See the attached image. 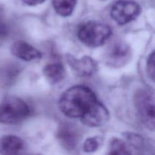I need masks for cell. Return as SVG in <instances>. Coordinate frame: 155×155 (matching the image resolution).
Masks as SVG:
<instances>
[{
	"label": "cell",
	"instance_id": "e0dca14e",
	"mask_svg": "<svg viewBox=\"0 0 155 155\" xmlns=\"http://www.w3.org/2000/svg\"><path fill=\"white\" fill-rule=\"evenodd\" d=\"M154 51H153L148 56L147 61V72L150 78L154 81V73H155V61H154Z\"/></svg>",
	"mask_w": 155,
	"mask_h": 155
},
{
	"label": "cell",
	"instance_id": "7c38bea8",
	"mask_svg": "<svg viewBox=\"0 0 155 155\" xmlns=\"http://www.w3.org/2000/svg\"><path fill=\"white\" fill-rule=\"evenodd\" d=\"M43 74L50 83L56 84L64 78L66 71L62 63L55 62L45 65L43 68Z\"/></svg>",
	"mask_w": 155,
	"mask_h": 155
},
{
	"label": "cell",
	"instance_id": "5bb4252c",
	"mask_svg": "<svg viewBox=\"0 0 155 155\" xmlns=\"http://www.w3.org/2000/svg\"><path fill=\"white\" fill-rule=\"evenodd\" d=\"M124 136L128 142L130 146H131L136 151H143L144 150H146L148 148V145H149V143L142 136L130 133H124Z\"/></svg>",
	"mask_w": 155,
	"mask_h": 155
},
{
	"label": "cell",
	"instance_id": "277c9868",
	"mask_svg": "<svg viewBox=\"0 0 155 155\" xmlns=\"http://www.w3.org/2000/svg\"><path fill=\"white\" fill-rule=\"evenodd\" d=\"M135 104L141 120L148 129L154 130V92L149 88L142 89L135 95Z\"/></svg>",
	"mask_w": 155,
	"mask_h": 155
},
{
	"label": "cell",
	"instance_id": "8fae6325",
	"mask_svg": "<svg viewBox=\"0 0 155 155\" xmlns=\"http://www.w3.org/2000/svg\"><path fill=\"white\" fill-rule=\"evenodd\" d=\"M24 148V142L16 136L7 135L0 139V154L4 155L17 154Z\"/></svg>",
	"mask_w": 155,
	"mask_h": 155
},
{
	"label": "cell",
	"instance_id": "4fadbf2b",
	"mask_svg": "<svg viewBox=\"0 0 155 155\" xmlns=\"http://www.w3.org/2000/svg\"><path fill=\"white\" fill-rule=\"evenodd\" d=\"M77 0H53L52 5L58 15L61 17H69L72 15Z\"/></svg>",
	"mask_w": 155,
	"mask_h": 155
},
{
	"label": "cell",
	"instance_id": "5b68a950",
	"mask_svg": "<svg viewBox=\"0 0 155 155\" xmlns=\"http://www.w3.org/2000/svg\"><path fill=\"white\" fill-rule=\"evenodd\" d=\"M132 59V50L130 45L123 40H114L108 45L104 53L107 65L114 68L125 66Z\"/></svg>",
	"mask_w": 155,
	"mask_h": 155
},
{
	"label": "cell",
	"instance_id": "8992f818",
	"mask_svg": "<svg viewBox=\"0 0 155 155\" xmlns=\"http://www.w3.org/2000/svg\"><path fill=\"white\" fill-rule=\"evenodd\" d=\"M141 7L132 0H118L114 3L110 10L112 19L120 25H124L138 18Z\"/></svg>",
	"mask_w": 155,
	"mask_h": 155
},
{
	"label": "cell",
	"instance_id": "d6986e66",
	"mask_svg": "<svg viewBox=\"0 0 155 155\" xmlns=\"http://www.w3.org/2000/svg\"><path fill=\"white\" fill-rule=\"evenodd\" d=\"M25 4H27V5L30 6H34L37 5L42 4L43 3L45 0H22Z\"/></svg>",
	"mask_w": 155,
	"mask_h": 155
},
{
	"label": "cell",
	"instance_id": "2e32d148",
	"mask_svg": "<svg viewBox=\"0 0 155 155\" xmlns=\"http://www.w3.org/2000/svg\"><path fill=\"white\" fill-rule=\"evenodd\" d=\"M100 145L99 140L97 137L89 138L83 143V150L85 152H94L98 148Z\"/></svg>",
	"mask_w": 155,
	"mask_h": 155
},
{
	"label": "cell",
	"instance_id": "ffe728a7",
	"mask_svg": "<svg viewBox=\"0 0 155 155\" xmlns=\"http://www.w3.org/2000/svg\"><path fill=\"white\" fill-rule=\"evenodd\" d=\"M102 1H105V0H102Z\"/></svg>",
	"mask_w": 155,
	"mask_h": 155
},
{
	"label": "cell",
	"instance_id": "6da1fadb",
	"mask_svg": "<svg viewBox=\"0 0 155 155\" xmlns=\"http://www.w3.org/2000/svg\"><path fill=\"white\" fill-rule=\"evenodd\" d=\"M98 101L93 91L87 86H75L62 94L59 108L71 118H81Z\"/></svg>",
	"mask_w": 155,
	"mask_h": 155
},
{
	"label": "cell",
	"instance_id": "30bf717a",
	"mask_svg": "<svg viewBox=\"0 0 155 155\" xmlns=\"http://www.w3.org/2000/svg\"><path fill=\"white\" fill-rule=\"evenodd\" d=\"M11 51L14 56L25 61L38 60L42 56L40 51L24 41H16L14 42L11 48Z\"/></svg>",
	"mask_w": 155,
	"mask_h": 155
},
{
	"label": "cell",
	"instance_id": "7a4b0ae2",
	"mask_svg": "<svg viewBox=\"0 0 155 155\" xmlns=\"http://www.w3.org/2000/svg\"><path fill=\"white\" fill-rule=\"evenodd\" d=\"M111 33V28L107 24L98 21H89L79 28L77 36L86 46L97 48L104 45Z\"/></svg>",
	"mask_w": 155,
	"mask_h": 155
},
{
	"label": "cell",
	"instance_id": "ac0fdd59",
	"mask_svg": "<svg viewBox=\"0 0 155 155\" xmlns=\"http://www.w3.org/2000/svg\"><path fill=\"white\" fill-rule=\"evenodd\" d=\"M8 33V27L5 20L0 15V39L5 37Z\"/></svg>",
	"mask_w": 155,
	"mask_h": 155
},
{
	"label": "cell",
	"instance_id": "9c48e42d",
	"mask_svg": "<svg viewBox=\"0 0 155 155\" xmlns=\"http://www.w3.org/2000/svg\"><path fill=\"white\" fill-rule=\"evenodd\" d=\"M57 139L64 149L71 151L77 147L80 140V134L77 127L68 123H64L58 128Z\"/></svg>",
	"mask_w": 155,
	"mask_h": 155
},
{
	"label": "cell",
	"instance_id": "52a82bcc",
	"mask_svg": "<svg viewBox=\"0 0 155 155\" xmlns=\"http://www.w3.org/2000/svg\"><path fill=\"white\" fill-rule=\"evenodd\" d=\"M109 117L108 110L98 100L80 120L87 127H98L105 124L109 120Z\"/></svg>",
	"mask_w": 155,
	"mask_h": 155
},
{
	"label": "cell",
	"instance_id": "ba28073f",
	"mask_svg": "<svg viewBox=\"0 0 155 155\" xmlns=\"http://www.w3.org/2000/svg\"><path fill=\"white\" fill-rule=\"evenodd\" d=\"M67 61L76 75L80 77H91L97 71L96 61L90 56L86 55L77 59L71 54H68Z\"/></svg>",
	"mask_w": 155,
	"mask_h": 155
},
{
	"label": "cell",
	"instance_id": "9a60e30c",
	"mask_svg": "<svg viewBox=\"0 0 155 155\" xmlns=\"http://www.w3.org/2000/svg\"><path fill=\"white\" fill-rule=\"evenodd\" d=\"M128 145L124 141L114 138L110 142L109 146V154H130Z\"/></svg>",
	"mask_w": 155,
	"mask_h": 155
},
{
	"label": "cell",
	"instance_id": "3957f363",
	"mask_svg": "<svg viewBox=\"0 0 155 155\" xmlns=\"http://www.w3.org/2000/svg\"><path fill=\"white\" fill-rule=\"evenodd\" d=\"M30 109L27 103L15 96L7 97L0 104V123L15 124L29 117Z\"/></svg>",
	"mask_w": 155,
	"mask_h": 155
}]
</instances>
